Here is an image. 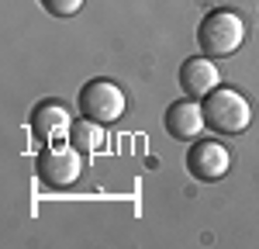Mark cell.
<instances>
[{
	"label": "cell",
	"mask_w": 259,
	"mask_h": 249,
	"mask_svg": "<svg viewBox=\"0 0 259 249\" xmlns=\"http://www.w3.org/2000/svg\"><path fill=\"white\" fill-rule=\"evenodd\" d=\"M180 87H183L187 97H197V101H204L211 90H218L221 73H218V66H214V59H211V56H194V59H187L180 66Z\"/></svg>",
	"instance_id": "8"
},
{
	"label": "cell",
	"mask_w": 259,
	"mask_h": 249,
	"mask_svg": "<svg viewBox=\"0 0 259 249\" xmlns=\"http://www.w3.org/2000/svg\"><path fill=\"white\" fill-rule=\"evenodd\" d=\"M35 173H38L41 184L52 187V190L73 187L83 173V152L76 145H66V142L45 145L38 152V159H35Z\"/></svg>",
	"instance_id": "3"
},
{
	"label": "cell",
	"mask_w": 259,
	"mask_h": 249,
	"mask_svg": "<svg viewBox=\"0 0 259 249\" xmlns=\"http://www.w3.org/2000/svg\"><path fill=\"white\" fill-rule=\"evenodd\" d=\"M187 170H190V177H197L204 184H214L232 170V152L221 142H211V139L194 142V149L187 152Z\"/></svg>",
	"instance_id": "5"
},
{
	"label": "cell",
	"mask_w": 259,
	"mask_h": 249,
	"mask_svg": "<svg viewBox=\"0 0 259 249\" xmlns=\"http://www.w3.org/2000/svg\"><path fill=\"white\" fill-rule=\"evenodd\" d=\"M166 132L180 139V142H197L200 132H207V118H204V104L197 97L190 101H177L166 111Z\"/></svg>",
	"instance_id": "7"
},
{
	"label": "cell",
	"mask_w": 259,
	"mask_h": 249,
	"mask_svg": "<svg viewBox=\"0 0 259 249\" xmlns=\"http://www.w3.org/2000/svg\"><path fill=\"white\" fill-rule=\"evenodd\" d=\"M245 42V21L235 11H211L197 24V45L204 56L221 59V56H235Z\"/></svg>",
	"instance_id": "2"
},
{
	"label": "cell",
	"mask_w": 259,
	"mask_h": 249,
	"mask_svg": "<svg viewBox=\"0 0 259 249\" xmlns=\"http://www.w3.org/2000/svg\"><path fill=\"white\" fill-rule=\"evenodd\" d=\"M204 118H207V132L218 135H242L252 124V104L232 87H218L204 97Z\"/></svg>",
	"instance_id": "1"
},
{
	"label": "cell",
	"mask_w": 259,
	"mask_h": 249,
	"mask_svg": "<svg viewBox=\"0 0 259 249\" xmlns=\"http://www.w3.org/2000/svg\"><path fill=\"white\" fill-rule=\"evenodd\" d=\"M124 107H128V101H124V90H121L118 83H111V80L83 83V90H80L83 118H90V121H97V124H114V121H121Z\"/></svg>",
	"instance_id": "4"
},
{
	"label": "cell",
	"mask_w": 259,
	"mask_h": 249,
	"mask_svg": "<svg viewBox=\"0 0 259 249\" xmlns=\"http://www.w3.org/2000/svg\"><path fill=\"white\" fill-rule=\"evenodd\" d=\"M69 139H73L76 149H87V156H90V152L104 149V128L97 121H90V118H83V124H73V135Z\"/></svg>",
	"instance_id": "9"
},
{
	"label": "cell",
	"mask_w": 259,
	"mask_h": 249,
	"mask_svg": "<svg viewBox=\"0 0 259 249\" xmlns=\"http://www.w3.org/2000/svg\"><path fill=\"white\" fill-rule=\"evenodd\" d=\"M41 7H45L52 18H73V14H80L83 0H41Z\"/></svg>",
	"instance_id": "10"
},
{
	"label": "cell",
	"mask_w": 259,
	"mask_h": 249,
	"mask_svg": "<svg viewBox=\"0 0 259 249\" xmlns=\"http://www.w3.org/2000/svg\"><path fill=\"white\" fill-rule=\"evenodd\" d=\"M31 135H35L41 145L66 142V139L73 135V118H69V111H66L59 101H41L38 107L31 111Z\"/></svg>",
	"instance_id": "6"
}]
</instances>
